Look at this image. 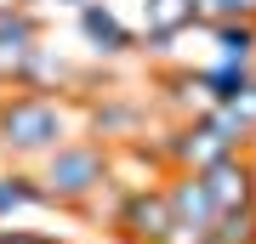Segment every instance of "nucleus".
Segmentation results:
<instances>
[{
    "mask_svg": "<svg viewBox=\"0 0 256 244\" xmlns=\"http://www.w3.org/2000/svg\"><path fill=\"white\" fill-rule=\"evenodd\" d=\"M0 244H63V239H46V233H28V227H0Z\"/></svg>",
    "mask_w": 256,
    "mask_h": 244,
    "instance_id": "17",
    "label": "nucleus"
},
{
    "mask_svg": "<svg viewBox=\"0 0 256 244\" xmlns=\"http://www.w3.org/2000/svg\"><path fill=\"white\" fill-rule=\"evenodd\" d=\"M108 159L114 148L97 136H68L57 154L40 159V193L57 210H92V199L108 188Z\"/></svg>",
    "mask_w": 256,
    "mask_h": 244,
    "instance_id": "2",
    "label": "nucleus"
},
{
    "mask_svg": "<svg viewBox=\"0 0 256 244\" xmlns=\"http://www.w3.org/2000/svg\"><path fill=\"white\" fill-rule=\"evenodd\" d=\"M74 23H80V40L92 45L97 57H131V51H142V40H137V28H126L114 17V6L108 0H86L80 11H74Z\"/></svg>",
    "mask_w": 256,
    "mask_h": 244,
    "instance_id": "9",
    "label": "nucleus"
},
{
    "mask_svg": "<svg viewBox=\"0 0 256 244\" xmlns=\"http://www.w3.org/2000/svg\"><path fill=\"white\" fill-rule=\"evenodd\" d=\"M200 182H205L216 216H228V210H250V205H256V154H228L222 165L200 171Z\"/></svg>",
    "mask_w": 256,
    "mask_h": 244,
    "instance_id": "8",
    "label": "nucleus"
},
{
    "mask_svg": "<svg viewBox=\"0 0 256 244\" xmlns=\"http://www.w3.org/2000/svg\"><path fill=\"white\" fill-rule=\"evenodd\" d=\"M188 28H200V0H142V51H165Z\"/></svg>",
    "mask_w": 256,
    "mask_h": 244,
    "instance_id": "10",
    "label": "nucleus"
},
{
    "mask_svg": "<svg viewBox=\"0 0 256 244\" xmlns=\"http://www.w3.org/2000/svg\"><path fill=\"white\" fill-rule=\"evenodd\" d=\"M154 114L160 119H205L210 114V91H205V68L194 63H176V68H160L154 74Z\"/></svg>",
    "mask_w": 256,
    "mask_h": 244,
    "instance_id": "7",
    "label": "nucleus"
},
{
    "mask_svg": "<svg viewBox=\"0 0 256 244\" xmlns=\"http://www.w3.org/2000/svg\"><path fill=\"white\" fill-rule=\"evenodd\" d=\"M250 154H256V142H250Z\"/></svg>",
    "mask_w": 256,
    "mask_h": 244,
    "instance_id": "20",
    "label": "nucleus"
},
{
    "mask_svg": "<svg viewBox=\"0 0 256 244\" xmlns=\"http://www.w3.org/2000/svg\"><path fill=\"white\" fill-rule=\"evenodd\" d=\"M205 91H210V108H228V102H239L245 91H256V63H210L205 68Z\"/></svg>",
    "mask_w": 256,
    "mask_h": 244,
    "instance_id": "12",
    "label": "nucleus"
},
{
    "mask_svg": "<svg viewBox=\"0 0 256 244\" xmlns=\"http://www.w3.org/2000/svg\"><path fill=\"white\" fill-rule=\"evenodd\" d=\"M239 17L256 23V0H200V28H210V23H239Z\"/></svg>",
    "mask_w": 256,
    "mask_h": 244,
    "instance_id": "16",
    "label": "nucleus"
},
{
    "mask_svg": "<svg viewBox=\"0 0 256 244\" xmlns=\"http://www.w3.org/2000/svg\"><path fill=\"white\" fill-rule=\"evenodd\" d=\"M40 40H46L40 6H23V11H12V17H0V91H23Z\"/></svg>",
    "mask_w": 256,
    "mask_h": 244,
    "instance_id": "6",
    "label": "nucleus"
},
{
    "mask_svg": "<svg viewBox=\"0 0 256 244\" xmlns=\"http://www.w3.org/2000/svg\"><path fill=\"white\" fill-rule=\"evenodd\" d=\"M148 114H154V102L148 97H126V91H102V97H86V136H97V142H142L148 136Z\"/></svg>",
    "mask_w": 256,
    "mask_h": 244,
    "instance_id": "5",
    "label": "nucleus"
},
{
    "mask_svg": "<svg viewBox=\"0 0 256 244\" xmlns=\"http://www.w3.org/2000/svg\"><path fill=\"white\" fill-rule=\"evenodd\" d=\"M108 227L120 244H165L171 239V205H165V182L137 193H108Z\"/></svg>",
    "mask_w": 256,
    "mask_h": 244,
    "instance_id": "4",
    "label": "nucleus"
},
{
    "mask_svg": "<svg viewBox=\"0 0 256 244\" xmlns=\"http://www.w3.org/2000/svg\"><path fill=\"white\" fill-rule=\"evenodd\" d=\"M28 0H0V17H12V11H23Z\"/></svg>",
    "mask_w": 256,
    "mask_h": 244,
    "instance_id": "18",
    "label": "nucleus"
},
{
    "mask_svg": "<svg viewBox=\"0 0 256 244\" xmlns=\"http://www.w3.org/2000/svg\"><path fill=\"white\" fill-rule=\"evenodd\" d=\"M57 6H74V11H80V6H86V0H57Z\"/></svg>",
    "mask_w": 256,
    "mask_h": 244,
    "instance_id": "19",
    "label": "nucleus"
},
{
    "mask_svg": "<svg viewBox=\"0 0 256 244\" xmlns=\"http://www.w3.org/2000/svg\"><path fill=\"white\" fill-rule=\"evenodd\" d=\"M74 136L68 97H40V91H0V154L12 159H46Z\"/></svg>",
    "mask_w": 256,
    "mask_h": 244,
    "instance_id": "1",
    "label": "nucleus"
},
{
    "mask_svg": "<svg viewBox=\"0 0 256 244\" xmlns=\"http://www.w3.org/2000/svg\"><path fill=\"white\" fill-rule=\"evenodd\" d=\"M34 205H46L40 176H28V171H6L0 176V222H12L18 210H34Z\"/></svg>",
    "mask_w": 256,
    "mask_h": 244,
    "instance_id": "14",
    "label": "nucleus"
},
{
    "mask_svg": "<svg viewBox=\"0 0 256 244\" xmlns=\"http://www.w3.org/2000/svg\"><path fill=\"white\" fill-rule=\"evenodd\" d=\"M148 142H154V154H160L165 171H188V176H200V171H210V165H222L228 154H245V148H234L228 136L210 125V119H165Z\"/></svg>",
    "mask_w": 256,
    "mask_h": 244,
    "instance_id": "3",
    "label": "nucleus"
},
{
    "mask_svg": "<svg viewBox=\"0 0 256 244\" xmlns=\"http://www.w3.org/2000/svg\"><path fill=\"white\" fill-rule=\"evenodd\" d=\"M205 34L216 40V57H222V63H256V23H250V17H239V23H210Z\"/></svg>",
    "mask_w": 256,
    "mask_h": 244,
    "instance_id": "13",
    "label": "nucleus"
},
{
    "mask_svg": "<svg viewBox=\"0 0 256 244\" xmlns=\"http://www.w3.org/2000/svg\"><path fill=\"white\" fill-rule=\"evenodd\" d=\"M165 205H171V222H182V227H210V222H216L205 182L188 176V171H171V176H165Z\"/></svg>",
    "mask_w": 256,
    "mask_h": 244,
    "instance_id": "11",
    "label": "nucleus"
},
{
    "mask_svg": "<svg viewBox=\"0 0 256 244\" xmlns=\"http://www.w3.org/2000/svg\"><path fill=\"white\" fill-rule=\"evenodd\" d=\"M210 244H256V205L216 216V222H210Z\"/></svg>",
    "mask_w": 256,
    "mask_h": 244,
    "instance_id": "15",
    "label": "nucleus"
}]
</instances>
